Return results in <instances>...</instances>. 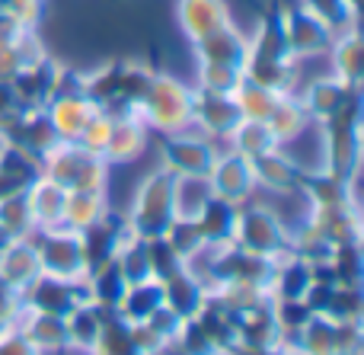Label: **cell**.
<instances>
[{
    "label": "cell",
    "mask_w": 364,
    "mask_h": 355,
    "mask_svg": "<svg viewBox=\"0 0 364 355\" xmlns=\"http://www.w3.org/2000/svg\"><path fill=\"white\" fill-rule=\"evenodd\" d=\"M179 144L188 151V157H195V151H198V147H201L198 141H186V138H182ZM186 151H182V154H186ZM208 160H214V154H205V160H201V164L186 166V176H201V173H208V170H211V164H208Z\"/></svg>",
    "instance_id": "cell-1"
}]
</instances>
